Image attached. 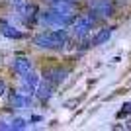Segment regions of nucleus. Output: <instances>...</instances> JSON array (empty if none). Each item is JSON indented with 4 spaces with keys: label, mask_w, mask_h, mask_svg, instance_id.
I'll use <instances>...</instances> for the list:
<instances>
[{
    "label": "nucleus",
    "mask_w": 131,
    "mask_h": 131,
    "mask_svg": "<svg viewBox=\"0 0 131 131\" xmlns=\"http://www.w3.org/2000/svg\"><path fill=\"white\" fill-rule=\"evenodd\" d=\"M33 43L41 47V49H53V47H63V45L71 43V35L67 29L63 27H57V29H51V31H43L37 33L33 37Z\"/></svg>",
    "instance_id": "nucleus-1"
},
{
    "label": "nucleus",
    "mask_w": 131,
    "mask_h": 131,
    "mask_svg": "<svg viewBox=\"0 0 131 131\" xmlns=\"http://www.w3.org/2000/svg\"><path fill=\"white\" fill-rule=\"evenodd\" d=\"M94 22H96V14H94V12H88V14H82V16H74L71 26H72V29H74V33H77L78 37H82V35H86V31L94 26Z\"/></svg>",
    "instance_id": "nucleus-2"
},
{
    "label": "nucleus",
    "mask_w": 131,
    "mask_h": 131,
    "mask_svg": "<svg viewBox=\"0 0 131 131\" xmlns=\"http://www.w3.org/2000/svg\"><path fill=\"white\" fill-rule=\"evenodd\" d=\"M37 84H39V77L33 71H29V72H26V74L20 77V92L31 96V94L37 90Z\"/></svg>",
    "instance_id": "nucleus-3"
},
{
    "label": "nucleus",
    "mask_w": 131,
    "mask_h": 131,
    "mask_svg": "<svg viewBox=\"0 0 131 131\" xmlns=\"http://www.w3.org/2000/svg\"><path fill=\"white\" fill-rule=\"evenodd\" d=\"M90 8L96 16H102V18H110L114 14V8H115V2L114 0H92L90 2Z\"/></svg>",
    "instance_id": "nucleus-4"
},
{
    "label": "nucleus",
    "mask_w": 131,
    "mask_h": 131,
    "mask_svg": "<svg viewBox=\"0 0 131 131\" xmlns=\"http://www.w3.org/2000/svg\"><path fill=\"white\" fill-rule=\"evenodd\" d=\"M43 77L57 86V84H61V82L69 77V71H67V69H63V67H53V69H49V71L43 72Z\"/></svg>",
    "instance_id": "nucleus-5"
},
{
    "label": "nucleus",
    "mask_w": 131,
    "mask_h": 131,
    "mask_svg": "<svg viewBox=\"0 0 131 131\" xmlns=\"http://www.w3.org/2000/svg\"><path fill=\"white\" fill-rule=\"evenodd\" d=\"M0 31H2V35L8 37V39H24V37H26V33H24L22 29L10 26L6 20H0Z\"/></svg>",
    "instance_id": "nucleus-6"
},
{
    "label": "nucleus",
    "mask_w": 131,
    "mask_h": 131,
    "mask_svg": "<svg viewBox=\"0 0 131 131\" xmlns=\"http://www.w3.org/2000/svg\"><path fill=\"white\" fill-rule=\"evenodd\" d=\"M29 104H31V100H29V96L24 92H12L10 94V106L16 110H24V108H29Z\"/></svg>",
    "instance_id": "nucleus-7"
},
{
    "label": "nucleus",
    "mask_w": 131,
    "mask_h": 131,
    "mask_svg": "<svg viewBox=\"0 0 131 131\" xmlns=\"http://www.w3.org/2000/svg\"><path fill=\"white\" fill-rule=\"evenodd\" d=\"M53 92H55V84L53 82H49L47 78H45L43 82H39L37 84V90H35V94H37V98L39 100H49L51 96H53Z\"/></svg>",
    "instance_id": "nucleus-8"
},
{
    "label": "nucleus",
    "mask_w": 131,
    "mask_h": 131,
    "mask_svg": "<svg viewBox=\"0 0 131 131\" xmlns=\"http://www.w3.org/2000/svg\"><path fill=\"white\" fill-rule=\"evenodd\" d=\"M14 71L18 72V77H22V74H26V72L33 71V69H31V63H29L26 57H18V59L14 61Z\"/></svg>",
    "instance_id": "nucleus-9"
},
{
    "label": "nucleus",
    "mask_w": 131,
    "mask_h": 131,
    "mask_svg": "<svg viewBox=\"0 0 131 131\" xmlns=\"http://www.w3.org/2000/svg\"><path fill=\"white\" fill-rule=\"evenodd\" d=\"M112 31H114V27H102L92 39V45H104L110 37H112Z\"/></svg>",
    "instance_id": "nucleus-10"
},
{
    "label": "nucleus",
    "mask_w": 131,
    "mask_h": 131,
    "mask_svg": "<svg viewBox=\"0 0 131 131\" xmlns=\"http://www.w3.org/2000/svg\"><path fill=\"white\" fill-rule=\"evenodd\" d=\"M10 4L14 6V10H16L18 14H24V10H26L27 2H26V0H10Z\"/></svg>",
    "instance_id": "nucleus-11"
},
{
    "label": "nucleus",
    "mask_w": 131,
    "mask_h": 131,
    "mask_svg": "<svg viewBox=\"0 0 131 131\" xmlns=\"http://www.w3.org/2000/svg\"><path fill=\"white\" fill-rule=\"evenodd\" d=\"M129 114H131V102H125V104L121 106V110L117 112V115H115V117H117V119H121V117H127Z\"/></svg>",
    "instance_id": "nucleus-12"
},
{
    "label": "nucleus",
    "mask_w": 131,
    "mask_h": 131,
    "mask_svg": "<svg viewBox=\"0 0 131 131\" xmlns=\"http://www.w3.org/2000/svg\"><path fill=\"white\" fill-rule=\"evenodd\" d=\"M26 119H14L12 121V129H26Z\"/></svg>",
    "instance_id": "nucleus-13"
},
{
    "label": "nucleus",
    "mask_w": 131,
    "mask_h": 131,
    "mask_svg": "<svg viewBox=\"0 0 131 131\" xmlns=\"http://www.w3.org/2000/svg\"><path fill=\"white\" fill-rule=\"evenodd\" d=\"M6 92H8V86H6V80H2V78H0V96H4Z\"/></svg>",
    "instance_id": "nucleus-14"
},
{
    "label": "nucleus",
    "mask_w": 131,
    "mask_h": 131,
    "mask_svg": "<svg viewBox=\"0 0 131 131\" xmlns=\"http://www.w3.org/2000/svg\"><path fill=\"white\" fill-rule=\"evenodd\" d=\"M41 119H43L41 115H31V119H29V121H31V123H39Z\"/></svg>",
    "instance_id": "nucleus-15"
},
{
    "label": "nucleus",
    "mask_w": 131,
    "mask_h": 131,
    "mask_svg": "<svg viewBox=\"0 0 131 131\" xmlns=\"http://www.w3.org/2000/svg\"><path fill=\"white\" fill-rule=\"evenodd\" d=\"M77 104H78V100H71V102L65 104V108H72V106H77Z\"/></svg>",
    "instance_id": "nucleus-16"
},
{
    "label": "nucleus",
    "mask_w": 131,
    "mask_h": 131,
    "mask_svg": "<svg viewBox=\"0 0 131 131\" xmlns=\"http://www.w3.org/2000/svg\"><path fill=\"white\" fill-rule=\"evenodd\" d=\"M0 129H12L10 123H4V121H0Z\"/></svg>",
    "instance_id": "nucleus-17"
}]
</instances>
